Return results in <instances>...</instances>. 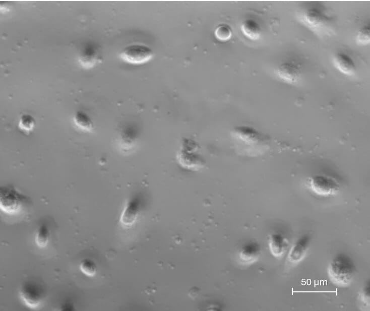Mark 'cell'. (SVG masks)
Masks as SVG:
<instances>
[{"label":"cell","mask_w":370,"mask_h":311,"mask_svg":"<svg viewBox=\"0 0 370 311\" xmlns=\"http://www.w3.org/2000/svg\"><path fill=\"white\" fill-rule=\"evenodd\" d=\"M75 125L80 129L85 132H91L93 129V123L91 118L85 112L77 111L73 116Z\"/></svg>","instance_id":"cell-14"},{"label":"cell","mask_w":370,"mask_h":311,"mask_svg":"<svg viewBox=\"0 0 370 311\" xmlns=\"http://www.w3.org/2000/svg\"><path fill=\"white\" fill-rule=\"evenodd\" d=\"M241 29L243 34L248 38L256 40L260 38L261 28L254 20L248 19L243 22Z\"/></svg>","instance_id":"cell-13"},{"label":"cell","mask_w":370,"mask_h":311,"mask_svg":"<svg viewBox=\"0 0 370 311\" xmlns=\"http://www.w3.org/2000/svg\"><path fill=\"white\" fill-rule=\"evenodd\" d=\"M363 289L362 290V293H361L362 300H363V301H365V302L367 301H369V292H370L369 283H368V284L367 285H366Z\"/></svg>","instance_id":"cell-20"},{"label":"cell","mask_w":370,"mask_h":311,"mask_svg":"<svg viewBox=\"0 0 370 311\" xmlns=\"http://www.w3.org/2000/svg\"><path fill=\"white\" fill-rule=\"evenodd\" d=\"M356 42L359 45H366L370 42V26L366 25L362 27L357 32Z\"/></svg>","instance_id":"cell-18"},{"label":"cell","mask_w":370,"mask_h":311,"mask_svg":"<svg viewBox=\"0 0 370 311\" xmlns=\"http://www.w3.org/2000/svg\"><path fill=\"white\" fill-rule=\"evenodd\" d=\"M288 245V240L280 234H273L270 237V249L271 253L276 257L282 256Z\"/></svg>","instance_id":"cell-11"},{"label":"cell","mask_w":370,"mask_h":311,"mask_svg":"<svg viewBox=\"0 0 370 311\" xmlns=\"http://www.w3.org/2000/svg\"><path fill=\"white\" fill-rule=\"evenodd\" d=\"M50 232L47 226L42 223L37 229L35 235V242L37 245L40 247H45L48 244Z\"/></svg>","instance_id":"cell-15"},{"label":"cell","mask_w":370,"mask_h":311,"mask_svg":"<svg viewBox=\"0 0 370 311\" xmlns=\"http://www.w3.org/2000/svg\"><path fill=\"white\" fill-rule=\"evenodd\" d=\"M310 243V237L305 235L299 238L291 247L287 257L288 262L296 264L306 255Z\"/></svg>","instance_id":"cell-8"},{"label":"cell","mask_w":370,"mask_h":311,"mask_svg":"<svg viewBox=\"0 0 370 311\" xmlns=\"http://www.w3.org/2000/svg\"><path fill=\"white\" fill-rule=\"evenodd\" d=\"M28 202V197L14 186L8 184L1 186L0 208L5 213L9 214L18 213Z\"/></svg>","instance_id":"cell-3"},{"label":"cell","mask_w":370,"mask_h":311,"mask_svg":"<svg viewBox=\"0 0 370 311\" xmlns=\"http://www.w3.org/2000/svg\"><path fill=\"white\" fill-rule=\"evenodd\" d=\"M98 57L97 48L89 44L85 46L82 50L80 55V62L81 65L86 68H91L95 64Z\"/></svg>","instance_id":"cell-12"},{"label":"cell","mask_w":370,"mask_h":311,"mask_svg":"<svg viewBox=\"0 0 370 311\" xmlns=\"http://www.w3.org/2000/svg\"><path fill=\"white\" fill-rule=\"evenodd\" d=\"M214 34L218 39L226 41L231 37V31L229 26L223 24L220 25L216 29Z\"/></svg>","instance_id":"cell-19"},{"label":"cell","mask_w":370,"mask_h":311,"mask_svg":"<svg viewBox=\"0 0 370 311\" xmlns=\"http://www.w3.org/2000/svg\"><path fill=\"white\" fill-rule=\"evenodd\" d=\"M298 19L305 26L316 32L325 31L330 25L331 19L322 7L310 6L298 14Z\"/></svg>","instance_id":"cell-2"},{"label":"cell","mask_w":370,"mask_h":311,"mask_svg":"<svg viewBox=\"0 0 370 311\" xmlns=\"http://www.w3.org/2000/svg\"><path fill=\"white\" fill-rule=\"evenodd\" d=\"M332 62L335 68L342 74L349 76L354 74L356 69L354 62L347 54L337 53L333 56Z\"/></svg>","instance_id":"cell-9"},{"label":"cell","mask_w":370,"mask_h":311,"mask_svg":"<svg viewBox=\"0 0 370 311\" xmlns=\"http://www.w3.org/2000/svg\"><path fill=\"white\" fill-rule=\"evenodd\" d=\"M355 267L351 259L345 254L337 255L332 260L328 267L331 281L341 287L348 285L352 281Z\"/></svg>","instance_id":"cell-1"},{"label":"cell","mask_w":370,"mask_h":311,"mask_svg":"<svg viewBox=\"0 0 370 311\" xmlns=\"http://www.w3.org/2000/svg\"><path fill=\"white\" fill-rule=\"evenodd\" d=\"M307 185L317 195L327 197L335 195L339 189V182L333 177L326 174H316L307 180Z\"/></svg>","instance_id":"cell-4"},{"label":"cell","mask_w":370,"mask_h":311,"mask_svg":"<svg viewBox=\"0 0 370 311\" xmlns=\"http://www.w3.org/2000/svg\"><path fill=\"white\" fill-rule=\"evenodd\" d=\"M154 55L152 49L141 43H133L125 47L119 56L125 62L132 65H141L150 60Z\"/></svg>","instance_id":"cell-5"},{"label":"cell","mask_w":370,"mask_h":311,"mask_svg":"<svg viewBox=\"0 0 370 311\" xmlns=\"http://www.w3.org/2000/svg\"><path fill=\"white\" fill-rule=\"evenodd\" d=\"M140 203L137 198L129 200L127 203L120 217L121 222L125 225L132 224L140 211Z\"/></svg>","instance_id":"cell-10"},{"label":"cell","mask_w":370,"mask_h":311,"mask_svg":"<svg viewBox=\"0 0 370 311\" xmlns=\"http://www.w3.org/2000/svg\"><path fill=\"white\" fill-rule=\"evenodd\" d=\"M275 73L280 80L290 84L296 83L301 74L299 68L293 63H285L280 65Z\"/></svg>","instance_id":"cell-7"},{"label":"cell","mask_w":370,"mask_h":311,"mask_svg":"<svg viewBox=\"0 0 370 311\" xmlns=\"http://www.w3.org/2000/svg\"><path fill=\"white\" fill-rule=\"evenodd\" d=\"M19 295L25 304L30 308L38 307L43 300L44 291L43 287L33 281H28L21 285Z\"/></svg>","instance_id":"cell-6"},{"label":"cell","mask_w":370,"mask_h":311,"mask_svg":"<svg viewBox=\"0 0 370 311\" xmlns=\"http://www.w3.org/2000/svg\"><path fill=\"white\" fill-rule=\"evenodd\" d=\"M80 269L85 275L93 277L96 273L97 267L92 260L89 259H84L80 264Z\"/></svg>","instance_id":"cell-17"},{"label":"cell","mask_w":370,"mask_h":311,"mask_svg":"<svg viewBox=\"0 0 370 311\" xmlns=\"http://www.w3.org/2000/svg\"><path fill=\"white\" fill-rule=\"evenodd\" d=\"M36 121L30 114H23L19 119V127L23 131L28 132L31 131L35 127Z\"/></svg>","instance_id":"cell-16"}]
</instances>
